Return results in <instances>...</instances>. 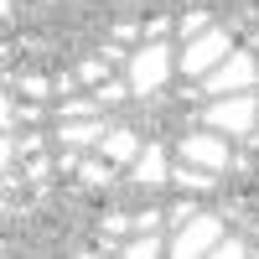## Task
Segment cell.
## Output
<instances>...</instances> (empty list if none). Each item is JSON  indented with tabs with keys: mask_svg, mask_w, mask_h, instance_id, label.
Instances as JSON below:
<instances>
[{
	"mask_svg": "<svg viewBox=\"0 0 259 259\" xmlns=\"http://www.w3.org/2000/svg\"><path fill=\"white\" fill-rule=\"evenodd\" d=\"M197 124L218 130V135H254L259 124V99L249 94H223V99H207V109L197 114Z\"/></svg>",
	"mask_w": 259,
	"mask_h": 259,
	"instance_id": "cell-1",
	"label": "cell"
},
{
	"mask_svg": "<svg viewBox=\"0 0 259 259\" xmlns=\"http://www.w3.org/2000/svg\"><path fill=\"white\" fill-rule=\"evenodd\" d=\"M166 73H171V47H166V41H145V47L130 57V78L124 83H130L135 99H150L166 83Z\"/></svg>",
	"mask_w": 259,
	"mask_h": 259,
	"instance_id": "cell-2",
	"label": "cell"
},
{
	"mask_svg": "<svg viewBox=\"0 0 259 259\" xmlns=\"http://www.w3.org/2000/svg\"><path fill=\"white\" fill-rule=\"evenodd\" d=\"M254 83H259V62H254L249 52H228L218 68L202 78V94H207V99H223V94H249Z\"/></svg>",
	"mask_w": 259,
	"mask_h": 259,
	"instance_id": "cell-3",
	"label": "cell"
},
{
	"mask_svg": "<svg viewBox=\"0 0 259 259\" xmlns=\"http://www.w3.org/2000/svg\"><path fill=\"white\" fill-rule=\"evenodd\" d=\"M218 239H223V223L212 218V212H197V218H187L182 228H171L166 254H171V259H202V254H212Z\"/></svg>",
	"mask_w": 259,
	"mask_h": 259,
	"instance_id": "cell-4",
	"label": "cell"
},
{
	"mask_svg": "<svg viewBox=\"0 0 259 259\" xmlns=\"http://www.w3.org/2000/svg\"><path fill=\"white\" fill-rule=\"evenodd\" d=\"M228 52H233V36H228L223 26H207L202 36H192L187 47H182V73H187V78H207Z\"/></svg>",
	"mask_w": 259,
	"mask_h": 259,
	"instance_id": "cell-5",
	"label": "cell"
},
{
	"mask_svg": "<svg viewBox=\"0 0 259 259\" xmlns=\"http://www.w3.org/2000/svg\"><path fill=\"white\" fill-rule=\"evenodd\" d=\"M177 150H182V161L202 166V171H228V166H233V156H228V140L218 135V130H197V135H187Z\"/></svg>",
	"mask_w": 259,
	"mask_h": 259,
	"instance_id": "cell-6",
	"label": "cell"
},
{
	"mask_svg": "<svg viewBox=\"0 0 259 259\" xmlns=\"http://www.w3.org/2000/svg\"><path fill=\"white\" fill-rule=\"evenodd\" d=\"M104 135H109V124H104L99 114L57 119V140H62V145H73V150H83V145H104Z\"/></svg>",
	"mask_w": 259,
	"mask_h": 259,
	"instance_id": "cell-7",
	"label": "cell"
},
{
	"mask_svg": "<svg viewBox=\"0 0 259 259\" xmlns=\"http://www.w3.org/2000/svg\"><path fill=\"white\" fill-rule=\"evenodd\" d=\"M166 177H171V166H166V150L161 145H145L135 156V166H130V182H135V187H161Z\"/></svg>",
	"mask_w": 259,
	"mask_h": 259,
	"instance_id": "cell-8",
	"label": "cell"
},
{
	"mask_svg": "<svg viewBox=\"0 0 259 259\" xmlns=\"http://www.w3.org/2000/svg\"><path fill=\"white\" fill-rule=\"evenodd\" d=\"M99 150H104V161H114V166H135V156H140L145 145L135 140V130H124V124H119V130H109V135H104Z\"/></svg>",
	"mask_w": 259,
	"mask_h": 259,
	"instance_id": "cell-9",
	"label": "cell"
},
{
	"mask_svg": "<svg viewBox=\"0 0 259 259\" xmlns=\"http://www.w3.org/2000/svg\"><path fill=\"white\" fill-rule=\"evenodd\" d=\"M119 254H124V259H156V254H166V239H161L156 228L130 233V244H119Z\"/></svg>",
	"mask_w": 259,
	"mask_h": 259,
	"instance_id": "cell-10",
	"label": "cell"
},
{
	"mask_svg": "<svg viewBox=\"0 0 259 259\" xmlns=\"http://www.w3.org/2000/svg\"><path fill=\"white\" fill-rule=\"evenodd\" d=\"M166 182H177L182 192H207L212 182H218V171H202V166H192V161H187V166H171V177H166Z\"/></svg>",
	"mask_w": 259,
	"mask_h": 259,
	"instance_id": "cell-11",
	"label": "cell"
},
{
	"mask_svg": "<svg viewBox=\"0 0 259 259\" xmlns=\"http://www.w3.org/2000/svg\"><path fill=\"white\" fill-rule=\"evenodd\" d=\"M78 177H83V187H109L114 182V161H83Z\"/></svg>",
	"mask_w": 259,
	"mask_h": 259,
	"instance_id": "cell-12",
	"label": "cell"
},
{
	"mask_svg": "<svg viewBox=\"0 0 259 259\" xmlns=\"http://www.w3.org/2000/svg\"><path fill=\"white\" fill-rule=\"evenodd\" d=\"M244 254H254V249H249V239H239V233H223V239L212 244V259H244Z\"/></svg>",
	"mask_w": 259,
	"mask_h": 259,
	"instance_id": "cell-13",
	"label": "cell"
},
{
	"mask_svg": "<svg viewBox=\"0 0 259 259\" xmlns=\"http://www.w3.org/2000/svg\"><path fill=\"white\" fill-rule=\"evenodd\" d=\"M78 83H94V89L109 83V62H104V57H83L78 62Z\"/></svg>",
	"mask_w": 259,
	"mask_h": 259,
	"instance_id": "cell-14",
	"label": "cell"
},
{
	"mask_svg": "<svg viewBox=\"0 0 259 259\" xmlns=\"http://www.w3.org/2000/svg\"><path fill=\"white\" fill-rule=\"evenodd\" d=\"M16 89L26 94V99H36V104H41L47 94H57V83H47V78H36V73H26V78H16Z\"/></svg>",
	"mask_w": 259,
	"mask_h": 259,
	"instance_id": "cell-15",
	"label": "cell"
},
{
	"mask_svg": "<svg viewBox=\"0 0 259 259\" xmlns=\"http://www.w3.org/2000/svg\"><path fill=\"white\" fill-rule=\"evenodd\" d=\"M83 114H99V94H94V99H68V104H57V119H83Z\"/></svg>",
	"mask_w": 259,
	"mask_h": 259,
	"instance_id": "cell-16",
	"label": "cell"
},
{
	"mask_svg": "<svg viewBox=\"0 0 259 259\" xmlns=\"http://www.w3.org/2000/svg\"><path fill=\"white\" fill-rule=\"evenodd\" d=\"M207 26H212L207 11H187V16H182V26H177V36H182V41H192V36H202Z\"/></svg>",
	"mask_w": 259,
	"mask_h": 259,
	"instance_id": "cell-17",
	"label": "cell"
},
{
	"mask_svg": "<svg viewBox=\"0 0 259 259\" xmlns=\"http://www.w3.org/2000/svg\"><path fill=\"white\" fill-rule=\"evenodd\" d=\"M94 94H99V104H119V99L130 94V83H114V78H109V83H99Z\"/></svg>",
	"mask_w": 259,
	"mask_h": 259,
	"instance_id": "cell-18",
	"label": "cell"
},
{
	"mask_svg": "<svg viewBox=\"0 0 259 259\" xmlns=\"http://www.w3.org/2000/svg\"><path fill=\"white\" fill-rule=\"evenodd\" d=\"M187 218H197V202H177V207L166 212V223H171V228H182Z\"/></svg>",
	"mask_w": 259,
	"mask_h": 259,
	"instance_id": "cell-19",
	"label": "cell"
},
{
	"mask_svg": "<svg viewBox=\"0 0 259 259\" xmlns=\"http://www.w3.org/2000/svg\"><path fill=\"white\" fill-rule=\"evenodd\" d=\"M47 171H52V161H47V156H31V161H26V182H41Z\"/></svg>",
	"mask_w": 259,
	"mask_h": 259,
	"instance_id": "cell-20",
	"label": "cell"
},
{
	"mask_svg": "<svg viewBox=\"0 0 259 259\" xmlns=\"http://www.w3.org/2000/svg\"><path fill=\"white\" fill-rule=\"evenodd\" d=\"M104 228H109V233H135V218H124V212H109V218H104Z\"/></svg>",
	"mask_w": 259,
	"mask_h": 259,
	"instance_id": "cell-21",
	"label": "cell"
},
{
	"mask_svg": "<svg viewBox=\"0 0 259 259\" xmlns=\"http://www.w3.org/2000/svg\"><path fill=\"white\" fill-rule=\"evenodd\" d=\"M16 119H26V124H36V119H41V104H36V99H31V104H21V109H16Z\"/></svg>",
	"mask_w": 259,
	"mask_h": 259,
	"instance_id": "cell-22",
	"label": "cell"
},
{
	"mask_svg": "<svg viewBox=\"0 0 259 259\" xmlns=\"http://www.w3.org/2000/svg\"><path fill=\"white\" fill-rule=\"evenodd\" d=\"M16 150H21V156H36V150H41V135H26V140H21Z\"/></svg>",
	"mask_w": 259,
	"mask_h": 259,
	"instance_id": "cell-23",
	"label": "cell"
},
{
	"mask_svg": "<svg viewBox=\"0 0 259 259\" xmlns=\"http://www.w3.org/2000/svg\"><path fill=\"white\" fill-rule=\"evenodd\" d=\"M145 228H161V218H156V212H140V218H135V233H145Z\"/></svg>",
	"mask_w": 259,
	"mask_h": 259,
	"instance_id": "cell-24",
	"label": "cell"
}]
</instances>
